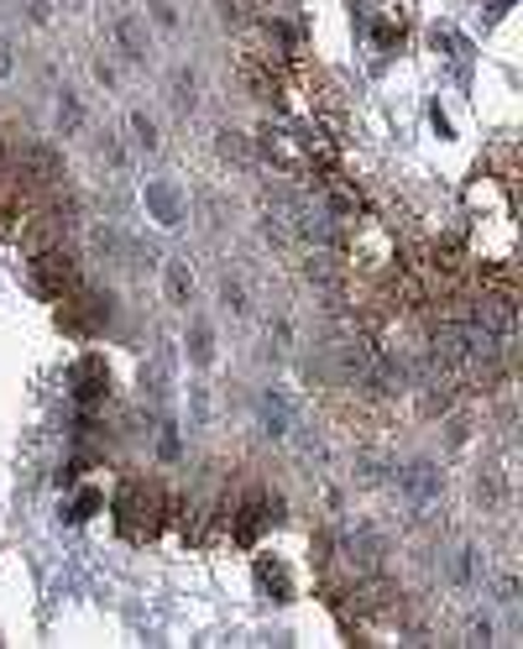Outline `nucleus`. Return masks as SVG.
I'll return each instance as SVG.
<instances>
[{"mask_svg": "<svg viewBox=\"0 0 523 649\" xmlns=\"http://www.w3.org/2000/svg\"><path fill=\"white\" fill-rule=\"evenodd\" d=\"M142 209H146V220H152L157 231H183L189 215H194V200H189L183 178L152 174V178H142Z\"/></svg>", "mask_w": 523, "mask_h": 649, "instance_id": "nucleus-1", "label": "nucleus"}, {"mask_svg": "<svg viewBox=\"0 0 523 649\" xmlns=\"http://www.w3.org/2000/svg\"><path fill=\"white\" fill-rule=\"evenodd\" d=\"M27 278H31V289H37L42 298H53V304H63L68 294H79V289H85L79 263H74L63 246H31Z\"/></svg>", "mask_w": 523, "mask_h": 649, "instance_id": "nucleus-2", "label": "nucleus"}, {"mask_svg": "<svg viewBox=\"0 0 523 649\" xmlns=\"http://www.w3.org/2000/svg\"><path fill=\"white\" fill-rule=\"evenodd\" d=\"M11 168L16 178H27L37 189H63L68 183V157H63L59 142H42V137H27L11 148Z\"/></svg>", "mask_w": 523, "mask_h": 649, "instance_id": "nucleus-3", "label": "nucleus"}, {"mask_svg": "<svg viewBox=\"0 0 523 649\" xmlns=\"http://www.w3.org/2000/svg\"><path fill=\"white\" fill-rule=\"evenodd\" d=\"M111 48H116L120 63L152 68V63H157V31L146 27L142 11H120L116 22H111Z\"/></svg>", "mask_w": 523, "mask_h": 649, "instance_id": "nucleus-4", "label": "nucleus"}, {"mask_svg": "<svg viewBox=\"0 0 523 649\" xmlns=\"http://www.w3.org/2000/svg\"><path fill=\"white\" fill-rule=\"evenodd\" d=\"M163 105L174 111V116H194L204 105V74H200V63H189V59H178L168 74H163Z\"/></svg>", "mask_w": 523, "mask_h": 649, "instance_id": "nucleus-5", "label": "nucleus"}, {"mask_svg": "<svg viewBox=\"0 0 523 649\" xmlns=\"http://www.w3.org/2000/svg\"><path fill=\"white\" fill-rule=\"evenodd\" d=\"M68 393H74V404H105L111 398V367H105V356H85V361H74V372H68Z\"/></svg>", "mask_w": 523, "mask_h": 649, "instance_id": "nucleus-6", "label": "nucleus"}, {"mask_svg": "<svg viewBox=\"0 0 523 649\" xmlns=\"http://www.w3.org/2000/svg\"><path fill=\"white\" fill-rule=\"evenodd\" d=\"M163 298L174 304V309H189L194 298H200V272H194V263L183 257V252H174V257H163Z\"/></svg>", "mask_w": 523, "mask_h": 649, "instance_id": "nucleus-7", "label": "nucleus"}, {"mask_svg": "<svg viewBox=\"0 0 523 649\" xmlns=\"http://www.w3.org/2000/svg\"><path fill=\"white\" fill-rule=\"evenodd\" d=\"M79 131H89V100L79 85H63L59 100H53V137H79Z\"/></svg>", "mask_w": 523, "mask_h": 649, "instance_id": "nucleus-8", "label": "nucleus"}, {"mask_svg": "<svg viewBox=\"0 0 523 649\" xmlns=\"http://www.w3.org/2000/svg\"><path fill=\"white\" fill-rule=\"evenodd\" d=\"M398 487H404V498L413 502V508H430V502H439V493H445V476L435 472V461H408L404 472H398Z\"/></svg>", "mask_w": 523, "mask_h": 649, "instance_id": "nucleus-9", "label": "nucleus"}, {"mask_svg": "<svg viewBox=\"0 0 523 649\" xmlns=\"http://www.w3.org/2000/svg\"><path fill=\"white\" fill-rule=\"evenodd\" d=\"M126 148L142 152V157H157L163 152V116L146 111V105H131L126 111Z\"/></svg>", "mask_w": 523, "mask_h": 649, "instance_id": "nucleus-10", "label": "nucleus"}, {"mask_svg": "<svg viewBox=\"0 0 523 649\" xmlns=\"http://www.w3.org/2000/svg\"><path fill=\"white\" fill-rule=\"evenodd\" d=\"M183 356H189V367H215V356H220V335H215V320L209 315H189V330H183Z\"/></svg>", "mask_w": 523, "mask_h": 649, "instance_id": "nucleus-11", "label": "nucleus"}, {"mask_svg": "<svg viewBox=\"0 0 523 649\" xmlns=\"http://www.w3.org/2000/svg\"><path fill=\"white\" fill-rule=\"evenodd\" d=\"M257 413H262V430H267V435H289L293 404H289V393H283V387H262V393H257Z\"/></svg>", "mask_w": 523, "mask_h": 649, "instance_id": "nucleus-12", "label": "nucleus"}, {"mask_svg": "<svg viewBox=\"0 0 523 649\" xmlns=\"http://www.w3.org/2000/svg\"><path fill=\"white\" fill-rule=\"evenodd\" d=\"M89 152H94V163H100V168H111V174H120V168L131 163V148H126V137H120L116 126L94 131V137H89Z\"/></svg>", "mask_w": 523, "mask_h": 649, "instance_id": "nucleus-13", "label": "nucleus"}, {"mask_svg": "<svg viewBox=\"0 0 523 649\" xmlns=\"http://www.w3.org/2000/svg\"><path fill=\"white\" fill-rule=\"evenodd\" d=\"M215 298H220V315H231V320H252V289H246V278H235V272H220V283H215Z\"/></svg>", "mask_w": 523, "mask_h": 649, "instance_id": "nucleus-14", "label": "nucleus"}, {"mask_svg": "<svg viewBox=\"0 0 523 649\" xmlns=\"http://www.w3.org/2000/svg\"><path fill=\"white\" fill-rule=\"evenodd\" d=\"M257 587L272 591V602H293V571L283 556H257Z\"/></svg>", "mask_w": 523, "mask_h": 649, "instance_id": "nucleus-15", "label": "nucleus"}, {"mask_svg": "<svg viewBox=\"0 0 523 649\" xmlns=\"http://www.w3.org/2000/svg\"><path fill=\"white\" fill-rule=\"evenodd\" d=\"M142 16H146V27L157 31V37H178V31H183V11H178V0H142Z\"/></svg>", "mask_w": 523, "mask_h": 649, "instance_id": "nucleus-16", "label": "nucleus"}, {"mask_svg": "<svg viewBox=\"0 0 523 649\" xmlns=\"http://www.w3.org/2000/svg\"><path fill=\"white\" fill-rule=\"evenodd\" d=\"M215 152L231 157V163H252V137L235 131V126H220V131H215Z\"/></svg>", "mask_w": 523, "mask_h": 649, "instance_id": "nucleus-17", "label": "nucleus"}, {"mask_svg": "<svg viewBox=\"0 0 523 649\" xmlns=\"http://www.w3.org/2000/svg\"><path fill=\"white\" fill-rule=\"evenodd\" d=\"M476 502H482V508H497V502H502V472H497V467H482V472H476Z\"/></svg>", "mask_w": 523, "mask_h": 649, "instance_id": "nucleus-18", "label": "nucleus"}, {"mask_svg": "<svg viewBox=\"0 0 523 649\" xmlns=\"http://www.w3.org/2000/svg\"><path fill=\"white\" fill-rule=\"evenodd\" d=\"M450 576H456L461 587H471V582L482 576V561H476V550H471V545H461V550L450 556Z\"/></svg>", "mask_w": 523, "mask_h": 649, "instance_id": "nucleus-19", "label": "nucleus"}, {"mask_svg": "<svg viewBox=\"0 0 523 649\" xmlns=\"http://www.w3.org/2000/svg\"><path fill=\"white\" fill-rule=\"evenodd\" d=\"M89 79H94L100 89H111V94H116V89H120V68H116V59H105V53H100V59L89 63Z\"/></svg>", "mask_w": 523, "mask_h": 649, "instance_id": "nucleus-20", "label": "nucleus"}, {"mask_svg": "<svg viewBox=\"0 0 523 649\" xmlns=\"http://www.w3.org/2000/svg\"><path fill=\"white\" fill-rule=\"evenodd\" d=\"M16 5L27 11L31 27H48V22H53V11H59V0H16Z\"/></svg>", "mask_w": 523, "mask_h": 649, "instance_id": "nucleus-21", "label": "nucleus"}, {"mask_svg": "<svg viewBox=\"0 0 523 649\" xmlns=\"http://www.w3.org/2000/svg\"><path fill=\"white\" fill-rule=\"evenodd\" d=\"M16 63H22V53H16V37H11V31H0V85L16 74Z\"/></svg>", "mask_w": 523, "mask_h": 649, "instance_id": "nucleus-22", "label": "nucleus"}, {"mask_svg": "<svg viewBox=\"0 0 523 649\" xmlns=\"http://www.w3.org/2000/svg\"><path fill=\"white\" fill-rule=\"evenodd\" d=\"M178 450H183V445H178V424H163V430H157V456H163V461H178Z\"/></svg>", "mask_w": 523, "mask_h": 649, "instance_id": "nucleus-23", "label": "nucleus"}, {"mask_svg": "<svg viewBox=\"0 0 523 649\" xmlns=\"http://www.w3.org/2000/svg\"><path fill=\"white\" fill-rule=\"evenodd\" d=\"M209 5H215V22H220V27H235V22H241V0H209Z\"/></svg>", "mask_w": 523, "mask_h": 649, "instance_id": "nucleus-24", "label": "nucleus"}]
</instances>
